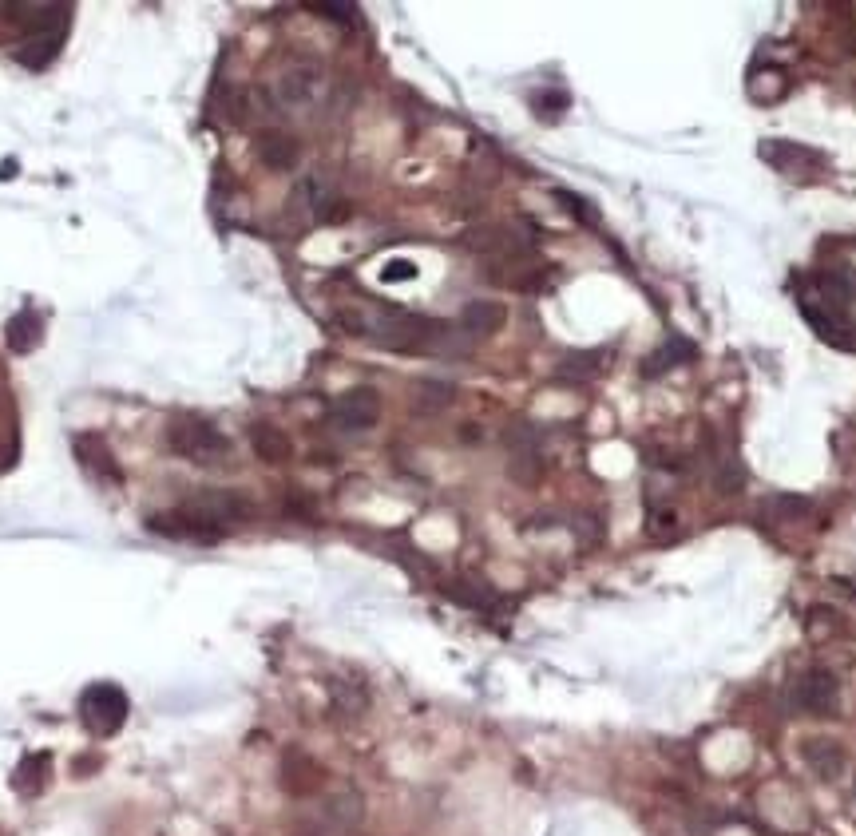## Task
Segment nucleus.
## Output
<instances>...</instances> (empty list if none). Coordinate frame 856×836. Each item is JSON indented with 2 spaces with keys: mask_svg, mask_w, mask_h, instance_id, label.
<instances>
[{
  "mask_svg": "<svg viewBox=\"0 0 856 836\" xmlns=\"http://www.w3.org/2000/svg\"><path fill=\"white\" fill-rule=\"evenodd\" d=\"M337 321L345 325V333L365 337L381 349H397V353H417V349H440V353H464V341H452L460 329H448L444 321H432L421 314H405L393 306H361V310H341Z\"/></svg>",
  "mask_w": 856,
  "mask_h": 836,
  "instance_id": "obj_1",
  "label": "nucleus"
},
{
  "mask_svg": "<svg viewBox=\"0 0 856 836\" xmlns=\"http://www.w3.org/2000/svg\"><path fill=\"white\" fill-rule=\"evenodd\" d=\"M167 444L175 456L199 464V468H211V464H222L230 456V440L222 436V428L211 424V420L199 417H175L171 428H167Z\"/></svg>",
  "mask_w": 856,
  "mask_h": 836,
  "instance_id": "obj_2",
  "label": "nucleus"
},
{
  "mask_svg": "<svg viewBox=\"0 0 856 836\" xmlns=\"http://www.w3.org/2000/svg\"><path fill=\"white\" fill-rule=\"evenodd\" d=\"M179 516L195 523L203 539H218V535H222L230 523L250 520V504H246L242 496H234V492L211 488V492H199V496H191V500L179 508Z\"/></svg>",
  "mask_w": 856,
  "mask_h": 836,
  "instance_id": "obj_3",
  "label": "nucleus"
},
{
  "mask_svg": "<svg viewBox=\"0 0 856 836\" xmlns=\"http://www.w3.org/2000/svg\"><path fill=\"white\" fill-rule=\"evenodd\" d=\"M274 104L282 111H310L325 96V68L318 60H290L278 76H274V88H270Z\"/></svg>",
  "mask_w": 856,
  "mask_h": 836,
  "instance_id": "obj_4",
  "label": "nucleus"
},
{
  "mask_svg": "<svg viewBox=\"0 0 856 836\" xmlns=\"http://www.w3.org/2000/svg\"><path fill=\"white\" fill-rule=\"evenodd\" d=\"M80 714H84V726L96 737H111L127 722V694L119 686H111V682H96V686L84 690Z\"/></svg>",
  "mask_w": 856,
  "mask_h": 836,
  "instance_id": "obj_5",
  "label": "nucleus"
},
{
  "mask_svg": "<svg viewBox=\"0 0 856 836\" xmlns=\"http://www.w3.org/2000/svg\"><path fill=\"white\" fill-rule=\"evenodd\" d=\"M294 210H302L310 222H337V218H345L349 207H345V199L337 195V187L325 179V175H302L298 179V187H294Z\"/></svg>",
  "mask_w": 856,
  "mask_h": 836,
  "instance_id": "obj_6",
  "label": "nucleus"
},
{
  "mask_svg": "<svg viewBox=\"0 0 856 836\" xmlns=\"http://www.w3.org/2000/svg\"><path fill=\"white\" fill-rule=\"evenodd\" d=\"M789 702H793L797 710L813 714V718H829V714H837L841 686H837V678H833L829 670H809V674H801V678L793 682Z\"/></svg>",
  "mask_w": 856,
  "mask_h": 836,
  "instance_id": "obj_7",
  "label": "nucleus"
},
{
  "mask_svg": "<svg viewBox=\"0 0 856 836\" xmlns=\"http://www.w3.org/2000/svg\"><path fill=\"white\" fill-rule=\"evenodd\" d=\"M381 417V397L373 393V389H349V393H341L337 401H333V409H329V420L337 424V428H345V432H365V428H373Z\"/></svg>",
  "mask_w": 856,
  "mask_h": 836,
  "instance_id": "obj_8",
  "label": "nucleus"
},
{
  "mask_svg": "<svg viewBox=\"0 0 856 836\" xmlns=\"http://www.w3.org/2000/svg\"><path fill=\"white\" fill-rule=\"evenodd\" d=\"M254 151H258L262 167H270V171H294V167H298V155H302L298 139L286 135V131H266V135H258Z\"/></svg>",
  "mask_w": 856,
  "mask_h": 836,
  "instance_id": "obj_9",
  "label": "nucleus"
},
{
  "mask_svg": "<svg viewBox=\"0 0 856 836\" xmlns=\"http://www.w3.org/2000/svg\"><path fill=\"white\" fill-rule=\"evenodd\" d=\"M801 753H805L809 769H813L821 781H837V777L845 773V749H841L833 737H809Z\"/></svg>",
  "mask_w": 856,
  "mask_h": 836,
  "instance_id": "obj_10",
  "label": "nucleus"
},
{
  "mask_svg": "<svg viewBox=\"0 0 856 836\" xmlns=\"http://www.w3.org/2000/svg\"><path fill=\"white\" fill-rule=\"evenodd\" d=\"M361 813H365V801L357 789H341V793L321 801V825L325 829H353L361 821Z\"/></svg>",
  "mask_w": 856,
  "mask_h": 836,
  "instance_id": "obj_11",
  "label": "nucleus"
},
{
  "mask_svg": "<svg viewBox=\"0 0 856 836\" xmlns=\"http://www.w3.org/2000/svg\"><path fill=\"white\" fill-rule=\"evenodd\" d=\"M321 785V765L310 761L306 753H286L282 761V789L294 793V797H310Z\"/></svg>",
  "mask_w": 856,
  "mask_h": 836,
  "instance_id": "obj_12",
  "label": "nucleus"
},
{
  "mask_svg": "<svg viewBox=\"0 0 856 836\" xmlns=\"http://www.w3.org/2000/svg\"><path fill=\"white\" fill-rule=\"evenodd\" d=\"M250 444L266 464H282L294 456V444L278 424H250Z\"/></svg>",
  "mask_w": 856,
  "mask_h": 836,
  "instance_id": "obj_13",
  "label": "nucleus"
},
{
  "mask_svg": "<svg viewBox=\"0 0 856 836\" xmlns=\"http://www.w3.org/2000/svg\"><path fill=\"white\" fill-rule=\"evenodd\" d=\"M504 317L508 314L500 302H468L460 314V329H464V337H488L504 325Z\"/></svg>",
  "mask_w": 856,
  "mask_h": 836,
  "instance_id": "obj_14",
  "label": "nucleus"
},
{
  "mask_svg": "<svg viewBox=\"0 0 856 836\" xmlns=\"http://www.w3.org/2000/svg\"><path fill=\"white\" fill-rule=\"evenodd\" d=\"M40 337H44V321H40L36 310H20L4 329V341H8L12 353H32L40 345Z\"/></svg>",
  "mask_w": 856,
  "mask_h": 836,
  "instance_id": "obj_15",
  "label": "nucleus"
},
{
  "mask_svg": "<svg viewBox=\"0 0 856 836\" xmlns=\"http://www.w3.org/2000/svg\"><path fill=\"white\" fill-rule=\"evenodd\" d=\"M329 698H333V710L345 714V718H361L365 706H369V690L357 678H333L329 682Z\"/></svg>",
  "mask_w": 856,
  "mask_h": 836,
  "instance_id": "obj_16",
  "label": "nucleus"
},
{
  "mask_svg": "<svg viewBox=\"0 0 856 836\" xmlns=\"http://www.w3.org/2000/svg\"><path fill=\"white\" fill-rule=\"evenodd\" d=\"M694 341H686V337H670L658 353H650L646 357V365H642V373L646 377H658V373H666V369H674V365H686V361H694Z\"/></svg>",
  "mask_w": 856,
  "mask_h": 836,
  "instance_id": "obj_17",
  "label": "nucleus"
},
{
  "mask_svg": "<svg viewBox=\"0 0 856 836\" xmlns=\"http://www.w3.org/2000/svg\"><path fill=\"white\" fill-rule=\"evenodd\" d=\"M714 488H718V496H738V492L746 488V468H742L738 456L722 452V456L714 460Z\"/></svg>",
  "mask_w": 856,
  "mask_h": 836,
  "instance_id": "obj_18",
  "label": "nucleus"
},
{
  "mask_svg": "<svg viewBox=\"0 0 856 836\" xmlns=\"http://www.w3.org/2000/svg\"><path fill=\"white\" fill-rule=\"evenodd\" d=\"M452 397H456V389L448 385V381H417V409H425V413H436V409H448L452 405Z\"/></svg>",
  "mask_w": 856,
  "mask_h": 836,
  "instance_id": "obj_19",
  "label": "nucleus"
},
{
  "mask_svg": "<svg viewBox=\"0 0 856 836\" xmlns=\"http://www.w3.org/2000/svg\"><path fill=\"white\" fill-rule=\"evenodd\" d=\"M761 512H769L773 520H797V516L809 512V500L805 496H769L761 504Z\"/></svg>",
  "mask_w": 856,
  "mask_h": 836,
  "instance_id": "obj_20",
  "label": "nucleus"
},
{
  "mask_svg": "<svg viewBox=\"0 0 856 836\" xmlns=\"http://www.w3.org/2000/svg\"><path fill=\"white\" fill-rule=\"evenodd\" d=\"M40 769H48V757L44 753H32V757H24V765H20V777H16V789H24V793H36L40 789V781H44V773Z\"/></svg>",
  "mask_w": 856,
  "mask_h": 836,
  "instance_id": "obj_21",
  "label": "nucleus"
},
{
  "mask_svg": "<svg viewBox=\"0 0 856 836\" xmlns=\"http://www.w3.org/2000/svg\"><path fill=\"white\" fill-rule=\"evenodd\" d=\"M452 599H456V603H468V607H476V611H480V607H496V595H492L488 587L472 583V579H468V587H452Z\"/></svg>",
  "mask_w": 856,
  "mask_h": 836,
  "instance_id": "obj_22",
  "label": "nucleus"
},
{
  "mask_svg": "<svg viewBox=\"0 0 856 836\" xmlns=\"http://www.w3.org/2000/svg\"><path fill=\"white\" fill-rule=\"evenodd\" d=\"M555 199H559V207L571 210L575 218H583V222H595V210L587 207V199H579V195H571V191H555Z\"/></svg>",
  "mask_w": 856,
  "mask_h": 836,
  "instance_id": "obj_23",
  "label": "nucleus"
},
{
  "mask_svg": "<svg viewBox=\"0 0 856 836\" xmlns=\"http://www.w3.org/2000/svg\"><path fill=\"white\" fill-rule=\"evenodd\" d=\"M599 369V361H595V353H583V357H567V365L559 369L563 377H591Z\"/></svg>",
  "mask_w": 856,
  "mask_h": 836,
  "instance_id": "obj_24",
  "label": "nucleus"
},
{
  "mask_svg": "<svg viewBox=\"0 0 856 836\" xmlns=\"http://www.w3.org/2000/svg\"><path fill=\"white\" fill-rule=\"evenodd\" d=\"M409 278H417V266L405 262V258H397V262H389V266L381 270V282H409Z\"/></svg>",
  "mask_w": 856,
  "mask_h": 836,
  "instance_id": "obj_25",
  "label": "nucleus"
},
{
  "mask_svg": "<svg viewBox=\"0 0 856 836\" xmlns=\"http://www.w3.org/2000/svg\"><path fill=\"white\" fill-rule=\"evenodd\" d=\"M314 8L329 20H353V4H314Z\"/></svg>",
  "mask_w": 856,
  "mask_h": 836,
  "instance_id": "obj_26",
  "label": "nucleus"
}]
</instances>
